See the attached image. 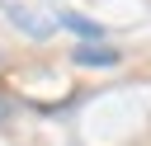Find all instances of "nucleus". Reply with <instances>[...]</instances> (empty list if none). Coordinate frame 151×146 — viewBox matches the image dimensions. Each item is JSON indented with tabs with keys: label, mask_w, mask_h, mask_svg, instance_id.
<instances>
[{
	"label": "nucleus",
	"mask_w": 151,
	"mask_h": 146,
	"mask_svg": "<svg viewBox=\"0 0 151 146\" xmlns=\"http://www.w3.org/2000/svg\"><path fill=\"white\" fill-rule=\"evenodd\" d=\"M76 61H80V66H113L118 52H113V47H76Z\"/></svg>",
	"instance_id": "f257e3e1"
},
{
	"label": "nucleus",
	"mask_w": 151,
	"mask_h": 146,
	"mask_svg": "<svg viewBox=\"0 0 151 146\" xmlns=\"http://www.w3.org/2000/svg\"><path fill=\"white\" fill-rule=\"evenodd\" d=\"M9 118H14V104H9V99H0V122H9Z\"/></svg>",
	"instance_id": "7ed1b4c3"
},
{
	"label": "nucleus",
	"mask_w": 151,
	"mask_h": 146,
	"mask_svg": "<svg viewBox=\"0 0 151 146\" xmlns=\"http://www.w3.org/2000/svg\"><path fill=\"white\" fill-rule=\"evenodd\" d=\"M61 24L76 28V33H85V38H99V24H90V19H80V14H61Z\"/></svg>",
	"instance_id": "f03ea898"
}]
</instances>
